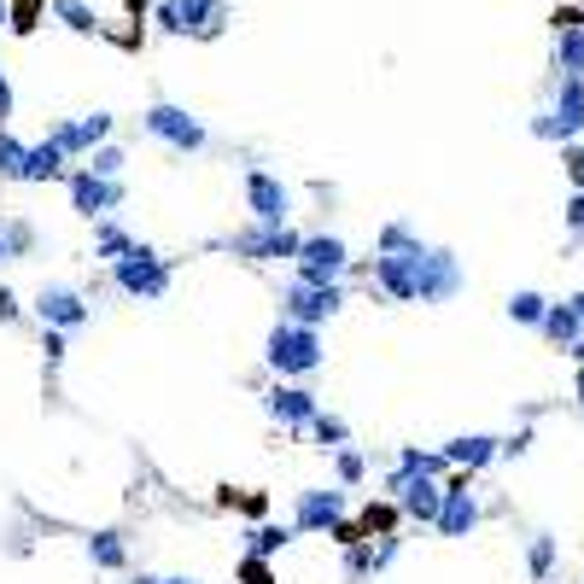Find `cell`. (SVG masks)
I'll list each match as a JSON object with an SVG mask.
<instances>
[{"mask_svg": "<svg viewBox=\"0 0 584 584\" xmlns=\"http://www.w3.org/2000/svg\"><path fill=\"white\" fill-rule=\"evenodd\" d=\"M561 164H567V176H573V187H584V146H561Z\"/></svg>", "mask_w": 584, "mask_h": 584, "instance_id": "38", "label": "cell"}, {"mask_svg": "<svg viewBox=\"0 0 584 584\" xmlns=\"http://www.w3.org/2000/svg\"><path fill=\"white\" fill-rule=\"evenodd\" d=\"M438 503H445V486H438V473H409L404 486H398V509L409 520H438Z\"/></svg>", "mask_w": 584, "mask_h": 584, "instance_id": "19", "label": "cell"}, {"mask_svg": "<svg viewBox=\"0 0 584 584\" xmlns=\"http://www.w3.org/2000/svg\"><path fill=\"white\" fill-rule=\"evenodd\" d=\"M123 205V181L117 176H100V170H71V211L76 217H88V222H100V217H112Z\"/></svg>", "mask_w": 584, "mask_h": 584, "instance_id": "8", "label": "cell"}, {"mask_svg": "<svg viewBox=\"0 0 584 584\" xmlns=\"http://www.w3.org/2000/svg\"><path fill=\"white\" fill-rule=\"evenodd\" d=\"M374 252H427V240L415 234L409 222H386V228H380V246H374Z\"/></svg>", "mask_w": 584, "mask_h": 584, "instance_id": "28", "label": "cell"}, {"mask_svg": "<svg viewBox=\"0 0 584 584\" xmlns=\"http://www.w3.org/2000/svg\"><path fill=\"white\" fill-rule=\"evenodd\" d=\"M292 538H299V526H258V532H252V555L269 561V555H281Z\"/></svg>", "mask_w": 584, "mask_h": 584, "instance_id": "31", "label": "cell"}, {"mask_svg": "<svg viewBox=\"0 0 584 584\" xmlns=\"http://www.w3.org/2000/svg\"><path fill=\"white\" fill-rule=\"evenodd\" d=\"M263 409L275 415L281 427H310V415L322 409V398H316V392H310V386H292V380H281V386H269Z\"/></svg>", "mask_w": 584, "mask_h": 584, "instance_id": "17", "label": "cell"}, {"mask_svg": "<svg viewBox=\"0 0 584 584\" xmlns=\"http://www.w3.org/2000/svg\"><path fill=\"white\" fill-rule=\"evenodd\" d=\"M24 153H30V146L18 140L7 123H0V176H12V181H18V170H24Z\"/></svg>", "mask_w": 584, "mask_h": 584, "instance_id": "32", "label": "cell"}, {"mask_svg": "<svg viewBox=\"0 0 584 584\" xmlns=\"http://www.w3.org/2000/svg\"><path fill=\"white\" fill-rule=\"evenodd\" d=\"M445 456H450V468L479 473V468H491L497 456H503V438H491V432H468V438H450Z\"/></svg>", "mask_w": 584, "mask_h": 584, "instance_id": "20", "label": "cell"}, {"mask_svg": "<svg viewBox=\"0 0 584 584\" xmlns=\"http://www.w3.org/2000/svg\"><path fill=\"white\" fill-rule=\"evenodd\" d=\"M555 76H584V24L555 30Z\"/></svg>", "mask_w": 584, "mask_h": 584, "instance_id": "23", "label": "cell"}, {"mask_svg": "<svg viewBox=\"0 0 584 584\" xmlns=\"http://www.w3.org/2000/svg\"><path fill=\"white\" fill-rule=\"evenodd\" d=\"M392 526H398V514H392V509H380V503L363 509V532L368 538H392Z\"/></svg>", "mask_w": 584, "mask_h": 584, "instance_id": "36", "label": "cell"}, {"mask_svg": "<svg viewBox=\"0 0 584 584\" xmlns=\"http://www.w3.org/2000/svg\"><path fill=\"white\" fill-rule=\"evenodd\" d=\"M7 117H12V82L0 76V123H7Z\"/></svg>", "mask_w": 584, "mask_h": 584, "instance_id": "44", "label": "cell"}, {"mask_svg": "<svg viewBox=\"0 0 584 584\" xmlns=\"http://www.w3.org/2000/svg\"><path fill=\"white\" fill-rule=\"evenodd\" d=\"M532 450V427H520L514 438H503V456H526Z\"/></svg>", "mask_w": 584, "mask_h": 584, "instance_id": "41", "label": "cell"}, {"mask_svg": "<svg viewBox=\"0 0 584 584\" xmlns=\"http://www.w3.org/2000/svg\"><path fill=\"white\" fill-rule=\"evenodd\" d=\"M35 310H41V322L48 327H65V333H76L82 322L94 316V304L82 299L76 286H41V299H35Z\"/></svg>", "mask_w": 584, "mask_h": 584, "instance_id": "15", "label": "cell"}, {"mask_svg": "<svg viewBox=\"0 0 584 584\" xmlns=\"http://www.w3.org/2000/svg\"><path fill=\"white\" fill-rule=\"evenodd\" d=\"M561 222L573 228V240H584V187H578V194H573L567 205H561Z\"/></svg>", "mask_w": 584, "mask_h": 584, "instance_id": "37", "label": "cell"}, {"mask_svg": "<svg viewBox=\"0 0 584 584\" xmlns=\"http://www.w3.org/2000/svg\"><path fill=\"white\" fill-rule=\"evenodd\" d=\"M123 252H135L129 228H117L112 217H100V228H94V258H106V263H117Z\"/></svg>", "mask_w": 584, "mask_h": 584, "instance_id": "25", "label": "cell"}, {"mask_svg": "<svg viewBox=\"0 0 584 584\" xmlns=\"http://www.w3.org/2000/svg\"><path fill=\"white\" fill-rule=\"evenodd\" d=\"M310 432H316V445H322V450H345V445H351V427L340 421V415H327V409L310 415Z\"/></svg>", "mask_w": 584, "mask_h": 584, "instance_id": "27", "label": "cell"}, {"mask_svg": "<svg viewBox=\"0 0 584 584\" xmlns=\"http://www.w3.org/2000/svg\"><path fill=\"white\" fill-rule=\"evenodd\" d=\"M123 164H129V158H123V146H106V140L88 153V170H100V176H123Z\"/></svg>", "mask_w": 584, "mask_h": 584, "instance_id": "33", "label": "cell"}, {"mask_svg": "<svg viewBox=\"0 0 584 584\" xmlns=\"http://www.w3.org/2000/svg\"><path fill=\"white\" fill-rule=\"evenodd\" d=\"M438 538H468L479 526V491H473V473H450L445 479V503H438Z\"/></svg>", "mask_w": 584, "mask_h": 584, "instance_id": "7", "label": "cell"}, {"mask_svg": "<svg viewBox=\"0 0 584 584\" xmlns=\"http://www.w3.org/2000/svg\"><path fill=\"white\" fill-rule=\"evenodd\" d=\"M135 584H158V578H146V573H140V578H135Z\"/></svg>", "mask_w": 584, "mask_h": 584, "instance_id": "51", "label": "cell"}, {"mask_svg": "<svg viewBox=\"0 0 584 584\" xmlns=\"http://www.w3.org/2000/svg\"><path fill=\"white\" fill-rule=\"evenodd\" d=\"M88 561H94V567H106V573H123V567H129V550H123L117 532H94L88 538Z\"/></svg>", "mask_w": 584, "mask_h": 584, "instance_id": "24", "label": "cell"}, {"mask_svg": "<svg viewBox=\"0 0 584 584\" xmlns=\"http://www.w3.org/2000/svg\"><path fill=\"white\" fill-rule=\"evenodd\" d=\"M468 286V269L450 246H427L421 252V304H450Z\"/></svg>", "mask_w": 584, "mask_h": 584, "instance_id": "9", "label": "cell"}, {"mask_svg": "<svg viewBox=\"0 0 584 584\" xmlns=\"http://www.w3.org/2000/svg\"><path fill=\"white\" fill-rule=\"evenodd\" d=\"M445 468H450L445 450H415V445H409V450H398V468L386 473V491H398L409 473H445Z\"/></svg>", "mask_w": 584, "mask_h": 584, "instance_id": "22", "label": "cell"}, {"mask_svg": "<svg viewBox=\"0 0 584 584\" xmlns=\"http://www.w3.org/2000/svg\"><path fill=\"white\" fill-rule=\"evenodd\" d=\"M7 18H12V7H7V0H0V30H7Z\"/></svg>", "mask_w": 584, "mask_h": 584, "instance_id": "46", "label": "cell"}, {"mask_svg": "<svg viewBox=\"0 0 584 584\" xmlns=\"http://www.w3.org/2000/svg\"><path fill=\"white\" fill-rule=\"evenodd\" d=\"M333 520H345V491L310 486V491L292 497V526H299V532H327Z\"/></svg>", "mask_w": 584, "mask_h": 584, "instance_id": "14", "label": "cell"}, {"mask_svg": "<svg viewBox=\"0 0 584 584\" xmlns=\"http://www.w3.org/2000/svg\"><path fill=\"white\" fill-rule=\"evenodd\" d=\"M0 322H18V299H12L7 286H0Z\"/></svg>", "mask_w": 584, "mask_h": 584, "instance_id": "43", "label": "cell"}, {"mask_svg": "<svg viewBox=\"0 0 584 584\" xmlns=\"http://www.w3.org/2000/svg\"><path fill=\"white\" fill-rule=\"evenodd\" d=\"M573 310H578V316H584V292H573Z\"/></svg>", "mask_w": 584, "mask_h": 584, "instance_id": "48", "label": "cell"}, {"mask_svg": "<svg viewBox=\"0 0 584 584\" xmlns=\"http://www.w3.org/2000/svg\"><path fill=\"white\" fill-rule=\"evenodd\" d=\"M112 123H117L112 112H82V117H71V123H59V129H53V140L65 146L71 158H88L94 146L112 135Z\"/></svg>", "mask_w": 584, "mask_h": 584, "instance_id": "16", "label": "cell"}, {"mask_svg": "<svg viewBox=\"0 0 584 584\" xmlns=\"http://www.w3.org/2000/svg\"><path fill=\"white\" fill-rule=\"evenodd\" d=\"M246 584H269V567H263V555H246Z\"/></svg>", "mask_w": 584, "mask_h": 584, "instance_id": "42", "label": "cell"}, {"mask_svg": "<svg viewBox=\"0 0 584 584\" xmlns=\"http://www.w3.org/2000/svg\"><path fill=\"white\" fill-rule=\"evenodd\" d=\"M228 24V0H158V30L217 41Z\"/></svg>", "mask_w": 584, "mask_h": 584, "instance_id": "4", "label": "cell"}, {"mask_svg": "<svg viewBox=\"0 0 584 584\" xmlns=\"http://www.w3.org/2000/svg\"><path fill=\"white\" fill-rule=\"evenodd\" d=\"M246 211H252V222H286L292 217V187L269 170H246Z\"/></svg>", "mask_w": 584, "mask_h": 584, "instance_id": "13", "label": "cell"}, {"mask_svg": "<svg viewBox=\"0 0 584 584\" xmlns=\"http://www.w3.org/2000/svg\"><path fill=\"white\" fill-rule=\"evenodd\" d=\"M18 181H30V187H41V181H71V153H65L53 135L35 140L30 153H24V170H18Z\"/></svg>", "mask_w": 584, "mask_h": 584, "instance_id": "18", "label": "cell"}, {"mask_svg": "<svg viewBox=\"0 0 584 584\" xmlns=\"http://www.w3.org/2000/svg\"><path fill=\"white\" fill-rule=\"evenodd\" d=\"M538 140H578L584 135V76H555V100L532 117Z\"/></svg>", "mask_w": 584, "mask_h": 584, "instance_id": "3", "label": "cell"}, {"mask_svg": "<svg viewBox=\"0 0 584 584\" xmlns=\"http://www.w3.org/2000/svg\"><path fill=\"white\" fill-rule=\"evenodd\" d=\"M158 584H199V578H158Z\"/></svg>", "mask_w": 584, "mask_h": 584, "instance_id": "50", "label": "cell"}, {"mask_svg": "<svg viewBox=\"0 0 584 584\" xmlns=\"http://www.w3.org/2000/svg\"><path fill=\"white\" fill-rule=\"evenodd\" d=\"M112 281H117V292H129V299L158 304L164 292H170L176 269H170V258H158L153 246H140V240H135V252H123V258L112 263Z\"/></svg>", "mask_w": 584, "mask_h": 584, "instance_id": "2", "label": "cell"}, {"mask_svg": "<svg viewBox=\"0 0 584 584\" xmlns=\"http://www.w3.org/2000/svg\"><path fill=\"white\" fill-rule=\"evenodd\" d=\"M263 363L281 374V380H299V374H316L327 363V351H322V327H310V322H292L281 316L275 327H269V340H263Z\"/></svg>", "mask_w": 584, "mask_h": 584, "instance_id": "1", "label": "cell"}, {"mask_svg": "<svg viewBox=\"0 0 584 584\" xmlns=\"http://www.w3.org/2000/svg\"><path fill=\"white\" fill-rule=\"evenodd\" d=\"M12 7V18H7V30H18V35H30L35 30V18H41V0H7Z\"/></svg>", "mask_w": 584, "mask_h": 584, "instance_id": "35", "label": "cell"}, {"mask_svg": "<svg viewBox=\"0 0 584 584\" xmlns=\"http://www.w3.org/2000/svg\"><path fill=\"white\" fill-rule=\"evenodd\" d=\"M41 351H48V363L65 357V327H48V340H41Z\"/></svg>", "mask_w": 584, "mask_h": 584, "instance_id": "40", "label": "cell"}, {"mask_svg": "<svg viewBox=\"0 0 584 584\" xmlns=\"http://www.w3.org/2000/svg\"><path fill=\"white\" fill-rule=\"evenodd\" d=\"M573 363H578V368H584V340H578V345H573Z\"/></svg>", "mask_w": 584, "mask_h": 584, "instance_id": "47", "label": "cell"}, {"mask_svg": "<svg viewBox=\"0 0 584 584\" xmlns=\"http://www.w3.org/2000/svg\"><path fill=\"white\" fill-rule=\"evenodd\" d=\"M555 555H561V544H555L550 532H538V538H532V550H526V567H532V578H538V584H544V578L555 573Z\"/></svg>", "mask_w": 584, "mask_h": 584, "instance_id": "29", "label": "cell"}, {"mask_svg": "<svg viewBox=\"0 0 584 584\" xmlns=\"http://www.w3.org/2000/svg\"><path fill=\"white\" fill-rule=\"evenodd\" d=\"M340 310H345V292H340V281H292V286L281 292V316H292V322H310V327L333 322Z\"/></svg>", "mask_w": 584, "mask_h": 584, "instance_id": "5", "label": "cell"}, {"mask_svg": "<svg viewBox=\"0 0 584 584\" xmlns=\"http://www.w3.org/2000/svg\"><path fill=\"white\" fill-rule=\"evenodd\" d=\"M53 18H59L65 30H76V35H94V30H100V18L82 7V0H53Z\"/></svg>", "mask_w": 584, "mask_h": 584, "instance_id": "30", "label": "cell"}, {"mask_svg": "<svg viewBox=\"0 0 584 584\" xmlns=\"http://www.w3.org/2000/svg\"><path fill=\"white\" fill-rule=\"evenodd\" d=\"M578 409H584V368H578Z\"/></svg>", "mask_w": 584, "mask_h": 584, "instance_id": "49", "label": "cell"}, {"mask_svg": "<svg viewBox=\"0 0 584 584\" xmlns=\"http://www.w3.org/2000/svg\"><path fill=\"white\" fill-rule=\"evenodd\" d=\"M146 135H158L164 146H176V153H205V123L187 112V106H170V100H158V106H146Z\"/></svg>", "mask_w": 584, "mask_h": 584, "instance_id": "6", "label": "cell"}, {"mask_svg": "<svg viewBox=\"0 0 584 584\" xmlns=\"http://www.w3.org/2000/svg\"><path fill=\"white\" fill-rule=\"evenodd\" d=\"M12 258V240H7V222H0V263Z\"/></svg>", "mask_w": 584, "mask_h": 584, "instance_id": "45", "label": "cell"}, {"mask_svg": "<svg viewBox=\"0 0 584 584\" xmlns=\"http://www.w3.org/2000/svg\"><path fill=\"white\" fill-rule=\"evenodd\" d=\"M351 263V246L340 234H304L299 258H292V269H299V281H340Z\"/></svg>", "mask_w": 584, "mask_h": 584, "instance_id": "11", "label": "cell"}, {"mask_svg": "<svg viewBox=\"0 0 584 584\" xmlns=\"http://www.w3.org/2000/svg\"><path fill=\"white\" fill-rule=\"evenodd\" d=\"M333 473H340V486H357V479L368 473V462L357 450H333Z\"/></svg>", "mask_w": 584, "mask_h": 584, "instance_id": "34", "label": "cell"}, {"mask_svg": "<svg viewBox=\"0 0 584 584\" xmlns=\"http://www.w3.org/2000/svg\"><path fill=\"white\" fill-rule=\"evenodd\" d=\"M544 310H550V299H544V292H509V322H520V327H538V322H544Z\"/></svg>", "mask_w": 584, "mask_h": 584, "instance_id": "26", "label": "cell"}, {"mask_svg": "<svg viewBox=\"0 0 584 584\" xmlns=\"http://www.w3.org/2000/svg\"><path fill=\"white\" fill-rule=\"evenodd\" d=\"M374 286L398 304H421V252H374Z\"/></svg>", "mask_w": 584, "mask_h": 584, "instance_id": "10", "label": "cell"}, {"mask_svg": "<svg viewBox=\"0 0 584 584\" xmlns=\"http://www.w3.org/2000/svg\"><path fill=\"white\" fill-rule=\"evenodd\" d=\"M538 333H544L555 351H573V345L584 340V316L573 310V299H567V304H550V310H544V322H538Z\"/></svg>", "mask_w": 584, "mask_h": 584, "instance_id": "21", "label": "cell"}, {"mask_svg": "<svg viewBox=\"0 0 584 584\" xmlns=\"http://www.w3.org/2000/svg\"><path fill=\"white\" fill-rule=\"evenodd\" d=\"M228 246L246 252V258H258V263H292V258H299V246H304V234L292 222H258L252 234H240Z\"/></svg>", "mask_w": 584, "mask_h": 584, "instance_id": "12", "label": "cell"}, {"mask_svg": "<svg viewBox=\"0 0 584 584\" xmlns=\"http://www.w3.org/2000/svg\"><path fill=\"white\" fill-rule=\"evenodd\" d=\"M7 240H12V258H18V252H30L35 228H30V222H7Z\"/></svg>", "mask_w": 584, "mask_h": 584, "instance_id": "39", "label": "cell"}]
</instances>
